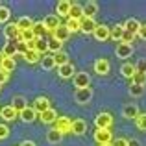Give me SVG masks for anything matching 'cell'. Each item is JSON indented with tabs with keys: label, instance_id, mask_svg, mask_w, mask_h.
Here are the masks:
<instances>
[{
	"label": "cell",
	"instance_id": "1",
	"mask_svg": "<svg viewBox=\"0 0 146 146\" xmlns=\"http://www.w3.org/2000/svg\"><path fill=\"white\" fill-rule=\"evenodd\" d=\"M94 124H96V129H109L113 124V117L109 113H100L94 118Z\"/></svg>",
	"mask_w": 146,
	"mask_h": 146
},
{
	"label": "cell",
	"instance_id": "2",
	"mask_svg": "<svg viewBox=\"0 0 146 146\" xmlns=\"http://www.w3.org/2000/svg\"><path fill=\"white\" fill-rule=\"evenodd\" d=\"M70 126H72V120L67 117H57V120L54 122V128L57 129V131H61L65 135V133H70Z\"/></svg>",
	"mask_w": 146,
	"mask_h": 146
},
{
	"label": "cell",
	"instance_id": "3",
	"mask_svg": "<svg viewBox=\"0 0 146 146\" xmlns=\"http://www.w3.org/2000/svg\"><path fill=\"white\" fill-rule=\"evenodd\" d=\"M89 85H91V76L87 72H78L74 76V87L76 89H85Z\"/></svg>",
	"mask_w": 146,
	"mask_h": 146
},
{
	"label": "cell",
	"instance_id": "4",
	"mask_svg": "<svg viewBox=\"0 0 146 146\" xmlns=\"http://www.w3.org/2000/svg\"><path fill=\"white\" fill-rule=\"evenodd\" d=\"M74 98H76V102H78V104H87V102H91V98H93V91H91V87H85V89H76Z\"/></svg>",
	"mask_w": 146,
	"mask_h": 146
},
{
	"label": "cell",
	"instance_id": "5",
	"mask_svg": "<svg viewBox=\"0 0 146 146\" xmlns=\"http://www.w3.org/2000/svg\"><path fill=\"white\" fill-rule=\"evenodd\" d=\"M19 35H21V32H19V28H17V22L6 24V28H4V37H6L7 41H19Z\"/></svg>",
	"mask_w": 146,
	"mask_h": 146
},
{
	"label": "cell",
	"instance_id": "6",
	"mask_svg": "<svg viewBox=\"0 0 146 146\" xmlns=\"http://www.w3.org/2000/svg\"><path fill=\"white\" fill-rule=\"evenodd\" d=\"M94 141L98 144H107V143H113V135H111L109 129H96L94 131Z\"/></svg>",
	"mask_w": 146,
	"mask_h": 146
},
{
	"label": "cell",
	"instance_id": "7",
	"mask_svg": "<svg viewBox=\"0 0 146 146\" xmlns=\"http://www.w3.org/2000/svg\"><path fill=\"white\" fill-rule=\"evenodd\" d=\"M96 22H94V19H87L83 17L82 21H80V32L83 33H94V30H96Z\"/></svg>",
	"mask_w": 146,
	"mask_h": 146
},
{
	"label": "cell",
	"instance_id": "8",
	"mask_svg": "<svg viewBox=\"0 0 146 146\" xmlns=\"http://www.w3.org/2000/svg\"><path fill=\"white\" fill-rule=\"evenodd\" d=\"M44 28H46V32H56L57 28L61 26V22H59V17L57 15H48V17H44Z\"/></svg>",
	"mask_w": 146,
	"mask_h": 146
},
{
	"label": "cell",
	"instance_id": "9",
	"mask_svg": "<svg viewBox=\"0 0 146 146\" xmlns=\"http://www.w3.org/2000/svg\"><path fill=\"white\" fill-rule=\"evenodd\" d=\"M87 131V122L82 120V118H74L72 120V126H70V133L74 135H83Z\"/></svg>",
	"mask_w": 146,
	"mask_h": 146
},
{
	"label": "cell",
	"instance_id": "10",
	"mask_svg": "<svg viewBox=\"0 0 146 146\" xmlns=\"http://www.w3.org/2000/svg\"><path fill=\"white\" fill-rule=\"evenodd\" d=\"M68 37H70V32L67 30V26H65V24H61L59 28L56 30V32H52V39L59 41V43H65Z\"/></svg>",
	"mask_w": 146,
	"mask_h": 146
},
{
	"label": "cell",
	"instance_id": "11",
	"mask_svg": "<svg viewBox=\"0 0 146 146\" xmlns=\"http://www.w3.org/2000/svg\"><path fill=\"white\" fill-rule=\"evenodd\" d=\"M131 54H133V46H131V44H126V43H118L117 44V57L126 59V57H131Z\"/></svg>",
	"mask_w": 146,
	"mask_h": 146
},
{
	"label": "cell",
	"instance_id": "12",
	"mask_svg": "<svg viewBox=\"0 0 146 146\" xmlns=\"http://www.w3.org/2000/svg\"><path fill=\"white\" fill-rule=\"evenodd\" d=\"M85 17L83 15V6L82 4H72L70 6V11H68V19H74V21H82V19Z\"/></svg>",
	"mask_w": 146,
	"mask_h": 146
},
{
	"label": "cell",
	"instance_id": "13",
	"mask_svg": "<svg viewBox=\"0 0 146 146\" xmlns=\"http://www.w3.org/2000/svg\"><path fill=\"white\" fill-rule=\"evenodd\" d=\"M109 68H111V65H109V61H107V59H98V61H94V72H98L100 76L109 74Z\"/></svg>",
	"mask_w": 146,
	"mask_h": 146
},
{
	"label": "cell",
	"instance_id": "14",
	"mask_svg": "<svg viewBox=\"0 0 146 146\" xmlns=\"http://www.w3.org/2000/svg\"><path fill=\"white\" fill-rule=\"evenodd\" d=\"M109 33H111V28H107V26H104V24H98L93 35H94V39H98V41H106V39H109Z\"/></svg>",
	"mask_w": 146,
	"mask_h": 146
},
{
	"label": "cell",
	"instance_id": "15",
	"mask_svg": "<svg viewBox=\"0 0 146 146\" xmlns=\"http://www.w3.org/2000/svg\"><path fill=\"white\" fill-rule=\"evenodd\" d=\"M39 118H41V122L43 124H54V122L57 120V113L50 107V109H46V111H43V113L39 115Z\"/></svg>",
	"mask_w": 146,
	"mask_h": 146
},
{
	"label": "cell",
	"instance_id": "16",
	"mask_svg": "<svg viewBox=\"0 0 146 146\" xmlns=\"http://www.w3.org/2000/svg\"><path fill=\"white\" fill-rule=\"evenodd\" d=\"M17 115H19V113L13 109V106H6V107H2V109H0V117H2L6 122L15 120V118H17Z\"/></svg>",
	"mask_w": 146,
	"mask_h": 146
},
{
	"label": "cell",
	"instance_id": "17",
	"mask_svg": "<svg viewBox=\"0 0 146 146\" xmlns=\"http://www.w3.org/2000/svg\"><path fill=\"white\" fill-rule=\"evenodd\" d=\"M57 72H59V76H61L63 80L72 78V74H74V65L68 61V63H65V65H61V67H57Z\"/></svg>",
	"mask_w": 146,
	"mask_h": 146
},
{
	"label": "cell",
	"instance_id": "18",
	"mask_svg": "<svg viewBox=\"0 0 146 146\" xmlns=\"http://www.w3.org/2000/svg\"><path fill=\"white\" fill-rule=\"evenodd\" d=\"M124 30L129 33H133V35H137L141 30V22L137 21V19H128V21L124 22Z\"/></svg>",
	"mask_w": 146,
	"mask_h": 146
},
{
	"label": "cell",
	"instance_id": "19",
	"mask_svg": "<svg viewBox=\"0 0 146 146\" xmlns=\"http://www.w3.org/2000/svg\"><path fill=\"white\" fill-rule=\"evenodd\" d=\"M72 2H67V0H61L56 7V15L57 17H68V11H70Z\"/></svg>",
	"mask_w": 146,
	"mask_h": 146
},
{
	"label": "cell",
	"instance_id": "20",
	"mask_svg": "<svg viewBox=\"0 0 146 146\" xmlns=\"http://www.w3.org/2000/svg\"><path fill=\"white\" fill-rule=\"evenodd\" d=\"M122 115H124L126 118H133V120H135V118L139 117V107H137L135 104H128V106H124V109H122Z\"/></svg>",
	"mask_w": 146,
	"mask_h": 146
},
{
	"label": "cell",
	"instance_id": "21",
	"mask_svg": "<svg viewBox=\"0 0 146 146\" xmlns=\"http://www.w3.org/2000/svg\"><path fill=\"white\" fill-rule=\"evenodd\" d=\"M33 109H35L37 113L41 115V113H43V111L50 109V102H48V100L44 98V96H39V98L35 100V102H33Z\"/></svg>",
	"mask_w": 146,
	"mask_h": 146
},
{
	"label": "cell",
	"instance_id": "22",
	"mask_svg": "<svg viewBox=\"0 0 146 146\" xmlns=\"http://www.w3.org/2000/svg\"><path fill=\"white\" fill-rule=\"evenodd\" d=\"M124 24H117V26H113L111 28V33H109V39H113V41H118L120 43L122 41V35H124Z\"/></svg>",
	"mask_w": 146,
	"mask_h": 146
},
{
	"label": "cell",
	"instance_id": "23",
	"mask_svg": "<svg viewBox=\"0 0 146 146\" xmlns=\"http://www.w3.org/2000/svg\"><path fill=\"white\" fill-rule=\"evenodd\" d=\"M96 13H98V4L96 2H87L85 6H83V15H85L87 19H94Z\"/></svg>",
	"mask_w": 146,
	"mask_h": 146
},
{
	"label": "cell",
	"instance_id": "24",
	"mask_svg": "<svg viewBox=\"0 0 146 146\" xmlns=\"http://www.w3.org/2000/svg\"><path fill=\"white\" fill-rule=\"evenodd\" d=\"M19 115H21V118L24 122H33V120H35V117H37V111L33 109V107H26V109H22Z\"/></svg>",
	"mask_w": 146,
	"mask_h": 146
},
{
	"label": "cell",
	"instance_id": "25",
	"mask_svg": "<svg viewBox=\"0 0 146 146\" xmlns=\"http://www.w3.org/2000/svg\"><path fill=\"white\" fill-rule=\"evenodd\" d=\"M17 28L19 32H26V30H32L33 28V21L30 17H21L17 21Z\"/></svg>",
	"mask_w": 146,
	"mask_h": 146
},
{
	"label": "cell",
	"instance_id": "26",
	"mask_svg": "<svg viewBox=\"0 0 146 146\" xmlns=\"http://www.w3.org/2000/svg\"><path fill=\"white\" fill-rule=\"evenodd\" d=\"M2 52L6 57H15L17 56V41H7L6 46L2 48Z\"/></svg>",
	"mask_w": 146,
	"mask_h": 146
},
{
	"label": "cell",
	"instance_id": "27",
	"mask_svg": "<svg viewBox=\"0 0 146 146\" xmlns=\"http://www.w3.org/2000/svg\"><path fill=\"white\" fill-rule=\"evenodd\" d=\"M32 32H33V35H35V39H43L44 33H48L46 28H44V22H43V21H41V22H33Z\"/></svg>",
	"mask_w": 146,
	"mask_h": 146
},
{
	"label": "cell",
	"instance_id": "28",
	"mask_svg": "<svg viewBox=\"0 0 146 146\" xmlns=\"http://www.w3.org/2000/svg\"><path fill=\"white\" fill-rule=\"evenodd\" d=\"M32 50H37L41 56H44V54L48 52V41H44V39H35V41H33V48H32Z\"/></svg>",
	"mask_w": 146,
	"mask_h": 146
},
{
	"label": "cell",
	"instance_id": "29",
	"mask_svg": "<svg viewBox=\"0 0 146 146\" xmlns=\"http://www.w3.org/2000/svg\"><path fill=\"white\" fill-rule=\"evenodd\" d=\"M135 72H137V68H135V65H131V63H124L120 67V74L124 76V78H129V80H131Z\"/></svg>",
	"mask_w": 146,
	"mask_h": 146
},
{
	"label": "cell",
	"instance_id": "30",
	"mask_svg": "<svg viewBox=\"0 0 146 146\" xmlns=\"http://www.w3.org/2000/svg\"><path fill=\"white\" fill-rule=\"evenodd\" d=\"M41 67H43L44 70H52L54 67H57V65H56V59H54V56H46V54H44V56L41 57Z\"/></svg>",
	"mask_w": 146,
	"mask_h": 146
},
{
	"label": "cell",
	"instance_id": "31",
	"mask_svg": "<svg viewBox=\"0 0 146 146\" xmlns=\"http://www.w3.org/2000/svg\"><path fill=\"white\" fill-rule=\"evenodd\" d=\"M46 139H48V143H52V144H57L61 139H63V133L61 131H57L56 128H52L50 131L46 133Z\"/></svg>",
	"mask_w": 146,
	"mask_h": 146
},
{
	"label": "cell",
	"instance_id": "32",
	"mask_svg": "<svg viewBox=\"0 0 146 146\" xmlns=\"http://www.w3.org/2000/svg\"><path fill=\"white\" fill-rule=\"evenodd\" d=\"M15 67H17V61H15V57H6V59L2 61V65H0V68H4L6 72H13Z\"/></svg>",
	"mask_w": 146,
	"mask_h": 146
},
{
	"label": "cell",
	"instance_id": "33",
	"mask_svg": "<svg viewBox=\"0 0 146 146\" xmlns=\"http://www.w3.org/2000/svg\"><path fill=\"white\" fill-rule=\"evenodd\" d=\"M41 54L37 52V50H28V52L24 54V59L28 61V63H37V61H41Z\"/></svg>",
	"mask_w": 146,
	"mask_h": 146
},
{
	"label": "cell",
	"instance_id": "34",
	"mask_svg": "<svg viewBox=\"0 0 146 146\" xmlns=\"http://www.w3.org/2000/svg\"><path fill=\"white\" fill-rule=\"evenodd\" d=\"M19 41H22V43L30 44V43H33V41H35V35H33L32 30H26V32H21V35H19Z\"/></svg>",
	"mask_w": 146,
	"mask_h": 146
},
{
	"label": "cell",
	"instance_id": "35",
	"mask_svg": "<svg viewBox=\"0 0 146 146\" xmlns=\"http://www.w3.org/2000/svg\"><path fill=\"white\" fill-rule=\"evenodd\" d=\"M11 106H13V109L17 111V113H21L22 109H26V107H28V104H26V100L22 98V96H17L13 100V104H11Z\"/></svg>",
	"mask_w": 146,
	"mask_h": 146
},
{
	"label": "cell",
	"instance_id": "36",
	"mask_svg": "<svg viewBox=\"0 0 146 146\" xmlns=\"http://www.w3.org/2000/svg\"><path fill=\"white\" fill-rule=\"evenodd\" d=\"M54 59H56V65L57 67H61V65H65V63H68V54L67 52H57V54H54Z\"/></svg>",
	"mask_w": 146,
	"mask_h": 146
},
{
	"label": "cell",
	"instance_id": "37",
	"mask_svg": "<svg viewBox=\"0 0 146 146\" xmlns=\"http://www.w3.org/2000/svg\"><path fill=\"white\" fill-rule=\"evenodd\" d=\"M131 83L146 87V74H144V72H135V74H133V78H131Z\"/></svg>",
	"mask_w": 146,
	"mask_h": 146
},
{
	"label": "cell",
	"instance_id": "38",
	"mask_svg": "<svg viewBox=\"0 0 146 146\" xmlns=\"http://www.w3.org/2000/svg\"><path fill=\"white\" fill-rule=\"evenodd\" d=\"M61 44L63 43H59V41H56V39H50L48 41V52H52V56L57 54V52H61Z\"/></svg>",
	"mask_w": 146,
	"mask_h": 146
},
{
	"label": "cell",
	"instance_id": "39",
	"mask_svg": "<svg viewBox=\"0 0 146 146\" xmlns=\"http://www.w3.org/2000/svg\"><path fill=\"white\" fill-rule=\"evenodd\" d=\"M65 26H67V30L70 33L74 32H80V21H74V19H68L67 22H65Z\"/></svg>",
	"mask_w": 146,
	"mask_h": 146
},
{
	"label": "cell",
	"instance_id": "40",
	"mask_svg": "<svg viewBox=\"0 0 146 146\" xmlns=\"http://www.w3.org/2000/svg\"><path fill=\"white\" fill-rule=\"evenodd\" d=\"M9 17H11V11H9V7H6V6H0V24L7 22V21H9Z\"/></svg>",
	"mask_w": 146,
	"mask_h": 146
},
{
	"label": "cell",
	"instance_id": "41",
	"mask_svg": "<svg viewBox=\"0 0 146 146\" xmlns=\"http://www.w3.org/2000/svg\"><path fill=\"white\" fill-rule=\"evenodd\" d=\"M129 94H131V96H143L144 94V87L131 83V85H129Z\"/></svg>",
	"mask_w": 146,
	"mask_h": 146
},
{
	"label": "cell",
	"instance_id": "42",
	"mask_svg": "<svg viewBox=\"0 0 146 146\" xmlns=\"http://www.w3.org/2000/svg\"><path fill=\"white\" fill-rule=\"evenodd\" d=\"M135 124L141 131H146V113H139V117L135 118Z\"/></svg>",
	"mask_w": 146,
	"mask_h": 146
},
{
	"label": "cell",
	"instance_id": "43",
	"mask_svg": "<svg viewBox=\"0 0 146 146\" xmlns=\"http://www.w3.org/2000/svg\"><path fill=\"white\" fill-rule=\"evenodd\" d=\"M28 44H26V43H22V41H17V56L19 57H24V54L26 52H28Z\"/></svg>",
	"mask_w": 146,
	"mask_h": 146
},
{
	"label": "cell",
	"instance_id": "44",
	"mask_svg": "<svg viewBox=\"0 0 146 146\" xmlns=\"http://www.w3.org/2000/svg\"><path fill=\"white\" fill-rule=\"evenodd\" d=\"M133 39H135V35H133V33H129V32H124V35H122V41H120V43L131 44V43H133Z\"/></svg>",
	"mask_w": 146,
	"mask_h": 146
},
{
	"label": "cell",
	"instance_id": "45",
	"mask_svg": "<svg viewBox=\"0 0 146 146\" xmlns=\"http://www.w3.org/2000/svg\"><path fill=\"white\" fill-rule=\"evenodd\" d=\"M7 135H9V128L6 124H0V139H7Z\"/></svg>",
	"mask_w": 146,
	"mask_h": 146
},
{
	"label": "cell",
	"instance_id": "46",
	"mask_svg": "<svg viewBox=\"0 0 146 146\" xmlns=\"http://www.w3.org/2000/svg\"><path fill=\"white\" fill-rule=\"evenodd\" d=\"M135 68H137V72H144L146 74V59H141L139 63L135 65Z\"/></svg>",
	"mask_w": 146,
	"mask_h": 146
},
{
	"label": "cell",
	"instance_id": "47",
	"mask_svg": "<svg viewBox=\"0 0 146 146\" xmlns=\"http://www.w3.org/2000/svg\"><path fill=\"white\" fill-rule=\"evenodd\" d=\"M9 80V72H6L4 68H0V83H6Z\"/></svg>",
	"mask_w": 146,
	"mask_h": 146
},
{
	"label": "cell",
	"instance_id": "48",
	"mask_svg": "<svg viewBox=\"0 0 146 146\" xmlns=\"http://www.w3.org/2000/svg\"><path fill=\"white\" fill-rule=\"evenodd\" d=\"M113 146H128V139H122V137H118V139L113 141Z\"/></svg>",
	"mask_w": 146,
	"mask_h": 146
},
{
	"label": "cell",
	"instance_id": "49",
	"mask_svg": "<svg viewBox=\"0 0 146 146\" xmlns=\"http://www.w3.org/2000/svg\"><path fill=\"white\" fill-rule=\"evenodd\" d=\"M137 35H139L141 39L146 41V24H141V30H139V33H137Z\"/></svg>",
	"mask_w": 146,
	"mask_h": 146
},
{
	"label": "cell",
	"instance_id": "50",
	"mask_svg": "<svg viewBox=\"0 0 146 146\" xmlns=\"http://www.w3.org/2000/svg\"><path fill=\"white\" fill-rule=\"evenodd\" d=\"M128 146H141V141H137V139H129V141H128Z\"/></svg>",
	"mask_w": 146,
	"mask_h": 146
},
{
	"label": "cell",
	"instance_id": "51",
	"mask_svg": "<svg viewBox=\"0 0 146 146\" xmlns=\"http://www.w3.org/2000/svg\"><path fill=\"white\" fill-rule=\"evenodd\" d=\"M21 146H35V143H32V141H24V143H21Z\"/></svg>",
	"mask_w": 146,
	"mask_h": 146
},
{
	"label": "cell",
	"instance_id": "52",
	"mask_svg": "<svg viewBox=\"0 0 146 146\" xmlns=\"http://www.w3.org/2000/svg\"><path fill=\"white\" fill-rule=\"evenodd\" d=\"M4 59H6V56H4V52L0 50V65H2V61H4Z\"/></svg>",
	"mask_w": 146,
	"mask_h": 146
},
{
	"label": "cell",
	"instance_id": "53",
	"mask_svg": "<svg viewBox=\"0 0 146 146\" xmlns=\"http://www.w3.org/2000/svg\"><path fill=\"white\" fill-rule=\"evenodd\" d=\"M100 146H113V143H107V144H100Z\"/></svg>",
	"mask_w": 146,
	"mask_h": 146
},
{
	"label": "cell",
	"instance_id": "54",
	"mask_svg": "<svg viewBox=\"0 0 146 146\" xmlns=\"http://www.w3.org/2000/svg\"><path fill=\"white\" fill-rule=\"evenodd\" d=\"M0 85H2V83H0Z\"/></svg>",
	"mask_w": 146,
	"mask_h": 146
}]
</instances>
